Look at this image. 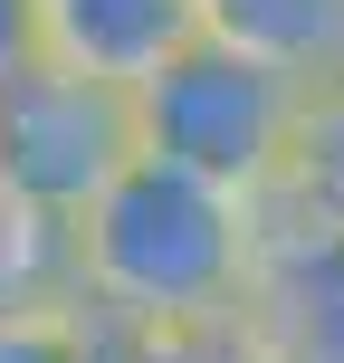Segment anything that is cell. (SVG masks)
<instances>
[{"label":"cell","mask_w":344,"mask_h":363,"mask_svg":"<svg viewBox=\"0 0 344 363\" xmlns=\"http://www.w3.org/2000/svg\"><path fill=\"white\" fill-rule=\"evenodd\" d=\"M249 258H258V201H230L144 153L67 220V296H87L106 325L230 315L249 287Z\"/></svg>","instance_id":"6da1fadb"},{"label":"cell","mask_w":344,"mask_h":363,"mask_svg":"<svg viewBox=\"0 0 344 363\" xmlns=\"http://www.w3.org/2000/svg\"><path fill=\"white\" fill-rule=\"evenodd\" d=\"M296 106L306 86L258 57L220 48V38H192L182 57L134 86V153L163 172H192L230 201H268L287 182V144H296Z\"/></svg>","instance_id":"7a4b0ae2"},{"label":"cell","mask_w":344,"mask_h":363,"mask_svg":"<svg viewBox=\"0 0 344 363\" xmlns=\"http://www.w3.org/2000/svg\"><path fill=\"white\" fill-rule=\"evenodd\" d=\"M134 163V96L106 77H77L57 57L0 77V191L67 230L115 172Z\"/></svg>","instance_id":"3957f363"},{"label":"cell","mask_w":344,"mask_h":363,"mask_svg":"<svg viewBox=\"0 0 344 363\" xmlns=\"http://www.w3.org/2000/svg\"><path fill=\"white\" fill-rule=\"evenodd\" d=\"M230 325L249 363H344V230L258 201V258Z\"/></svg>","instance_id":"277c9868"},{"label":"cell","mask_w":344,"mask_h":363,"mask_svg":"<svg viewBox=\"0 0 344 363\" xmlns=\"http://www.w3.org/2000/svg\"><path fill=\"white\" fill-rule=\"evenodd\" d=\"M192 38H201V0H38V57L106 77L125 96Z\"/></svg>","instance_id":"5b68a950"},{"label":"cell","mask_w":344,"mask_h":363,"mask_svg":"<svg viewBox=\"0 0 344 363\" xmlns=\"http://www.w3.org/2000/svg\"><path fill=\"white\" fill-rule=\"evenodd\" d=\"M201 38L296 77V86L344 77V0H201Z\"/></svg>","instance_id":"8992f818"},{"label":"cell","mask_w":344,"mask_h":363,"mask_svg":"<svg viewBox=\"0 0 344 363\" xmlns=\"http://www.w3.org/2000/svg\"><path fill=\"white\" fill-rule=\"evenodd\" d=\"M268 201H287V211L344 230V77L306 86V106H296V144H287V182H277Z\"/></svg>","instance_id":"52a82bcc"},{"label":"cell","mask_w":344,"mask_h":363,"mask_svg":"<svg viewBox=\"0 0 344 363\" xmlns=\"http://www.w3.org/2000/svg\"><path fill=\"white\" fill-rule=\"evenodd\" d=\"M57 296H67V230L0 191V325L57 306Z\"/></svg>","instance_id":"ba28073f"},{"label":"cell","mask_w":344,"mask_h":363,"mask_svg":"<svg viewBox=\"0 0 344 363\" xmlns=\"http://www.w3.org/2000/svg\"><path fill=\"white\" fill-rule=\"evenodd\" d=\"M0 363H115V325L87 296H57V306L0 325Z\"/></svg>","instance_id":"9c48e42d"},{"label":"cell","mask_w":344,"mask_h":363,"mask_svg":"<svg viewBox=\"0 0 344 363\" xmlns=\"http://www.w3.org/2000/svg\"><path fill=\"white\" fill-rule=\"evenodd\" d=\"M115 363H249L230 315H192V325H115Z\"/></svg>","instance_id":"30bf717a"},{"label":"cell","mask_w":344,"mask_h":363,"mask_svg":"<svg viewBox=\"0 0 344 363\" xmlns=\"http://www.w3.org/2000/svg\"><path fill=\"white\" fill-rule=\"evenodd\" d=\"M38 57V0H0V77Z\"/></svg>","instance_id":"8fae6325"}]
</instances>
